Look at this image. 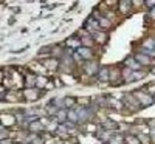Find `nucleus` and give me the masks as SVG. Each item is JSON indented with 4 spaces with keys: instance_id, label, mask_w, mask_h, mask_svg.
<instances>
[{
    "instance_id": "4",
    "label": "nucleus",
    "mask_w": 155,
    "mask_h": 144,
    "mask_svg": "<svg viewBox=\"0 0 155 144\" xmlns=\"http://www.w3.org/2000/svg\"><path fill=\"white\" fill-rule=\"evenodd\" d=\"M64 115H65L64 112H59V121H64V118H65V116H64Z\"/></svg>"
},
{
    "instance_id": "2",
    "label": "nucleus",
    "mask_w": 155,
    "mask_h": 144,
    "mask_svg": "<svg viewBox=\"0 0 155 144\" xmlns=\"http://www.w3.org/2000/svg\"><path fill=\"white\" fill-rule=\"evenodd\" d=\"M99 76H101V79H107V70L103 68V70H101V75H99Z\"/></svg>"
},
{
    "instance_id": "1",
    "label": "nucleus",
    "mask_w": 155,
    "mask_h": 144,
    "mask_svg": "<svg viewBox=\"0 0 155 144\" xmlns=\"http://www.w3.org/2000/svg\"><path fill=\"white\" fill-rule=\"evenodd\" d=\"M82 53L84 57H90V50L88 48H79V54Z\"/></svg>"
},
{
    "instance_id": "3",
    "label": "nucleus",
    "mask_w": 155,
    "mask_h": 144,
    "mask_svg": "<svg viewBox=\"0 0 155 144\" xmlns=\"http://www.w3.org/2000/svg\"><path fill=\"white\" fill-rule=\"evenodd\" d=\"M68 115H70V118H71L73 121H76V113H75V112H70Z\"/></svg>"
}]
</instances>
